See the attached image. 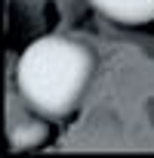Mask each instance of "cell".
Wrapping results in <instances>:
<instances>
[{
	"mask_svg": "<svg viewBox=\"0 0 154 158\" xmlns=\"http://www.w3.org/2000/svg\"><path fill=\"white\" fill-rule=\"evenodd\" d=\"M93 74V53L71 37H40L19 59V90L46 118L71 115Z\"/></svg>",
	"mask_w": 154,
	"mask_h": 158,
	"instance_id": "cell-1",
	"label": "cell"
},
{
	"mask_svg": "<svg viewBox=\"0 0 154 158\" xmlns=\"http://www.w3.org/2000/svg\"><path fill=\"white\" fill-rule=\"evenodd\" d=\"M90 3L120 25H145L154 22V0H90Z\"/></svg>",
	"mask_w": 154,
	"mask_h": 158,
	"instance_id": "cell-2",
	"label": "cell"
},
{
	"mask_svg": "<svg viewBox=\"0 0 154 158\" xmlns=\"http://www.w3.org/2000/svg\"><path fill=\"white\" fill-rule=\"evenodd\" d=\"M46 136H49V127H46L43 121H37V118H25V121H19V124L10 130L13 149H34V146H40Z\"/></svg>",
	"mask_w": 154,
	"mask_h": 158,
	"instance_id": "cell-3",
	"label": "cell"
}]
</instances>
